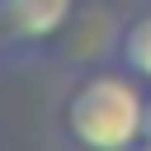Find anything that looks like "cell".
I'll use <instances>...</instances> for the list:
<instances>
[{
	"label": "cell",
	"mask_w": 151,
	"mask_h": 151,
	"mask_svg": "<svg viewBox=\"0 0 151 151\" xmlns=\"http://www.w3.org/2000/svg\"><path fill=\"white\" fill-rule=\"evenodd\" d=\"M61 127L80 151H132L146 127V90L132 71H90L61 104Z\"/></svg>",
	"instance_id": "cell-1"
},
{
	"label": "cell",
	"mask_w": 151,
	"mask_h": 151,
	"mask_svg": "<svg viewBox=\"0 0 151 151\" xmlns=\"http://www.w3.org/2000/svg\"><path fill=\"white\" fill-rule=\"evenodd\" d=\"M76 14V0H0V33L9 42H52Z\"/></svg>",
	"instance_id": "cell-2"
},
{
	"label": "cell",
	"mask_w": 151,
	"mask_h": 151,
	"mask_svg": "<svg viewBox=\"0 0 151 151\" xmlns=\"http://www.w3.org/2000/svg\"><path fill=\"white\" fill-rule=\"evenodd\" d=\"M113 57H118V66H123V71H132L142 85H151V9H146V14H137V19L118 33Z\"/></svg>",
	"instance_id": "cell-3"
},
{
	"label": "cell",
	"mask_w": 151,
	"mask_h": 151,
	"mask_svg": "<svg viewBox=\"0 0 151 151\" xmlns=\"http://www.w3.org/2000/svg\"><path fill=\"white\" fill-rule=\"evenodd\" d=\"M142 146H151V90H146V127H142Z\"/></svg>",
	"instance_id": "cell-4"
},
{
	"label": "cell",
	"mask_w": 151,
	"mask_h": 151,
	"mask_svg": "<svg viewBox=\"0 0 151 151\" xmlns=\"http://www.w3.org/2000/svg\"><path fill=\"white\" fill-rule=\"evenodd\" d=\"M132 151H151V146H132Z\"/></svg>",
	"instance_id": "cell-5"
}]
</instances>
